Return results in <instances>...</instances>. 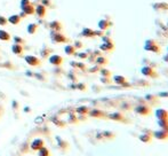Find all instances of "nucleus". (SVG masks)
Wrapping results in <instances>:
<instances>
[{
	"instance_id": "obj_20",
	"label": "nucleus",
	"mask_w": 168,
	"mask_h": 156,
	"mask_svg": "<svg viewBox=\"0 0 168 156\" xmlns=\"http://www.w3.org/2000/svg\"><path fill=\"white\" fill-rule=\"evenodd\" d=\"M89 116L91 117H95V118H104L106 116L105 113L102 111V110H99V109H91L89 110Z\"/></svg>"
},
{
	"instance_id": "obj_36",
	"label": "nucleus",
	"mask_w": 168,
	"mask_h": 156,
	"mask_svg": "<svg viewBox=\"0 0 168 156\" xmlns=\"http://www.w3.org/2000/svg\"><path fill=\"white\" fill-rule=\"evenodd\" d=\"M99 69H101V67L96 64L95 67H93V68H91V69L88 70V71H89V73H97V71H99Z\"/></svg>"
},
{
	"instance_id": "obj_2",
	"label": "nucleus",
	"mask_w": 168,
	"mask_h": 156,
	"mask_svg": "<svg viewBox=\"0 0 168 156\" xmlns=\"http://www.w3.org/2000/svg\"><path fill=\"white\" fill-rule=\"evenodd\" d=\"M144 51L152 52L154 54H160L161 48L159 46V44L154 39H146L145 43H144Z\"/></svg>"
},
{
	"instance_id": "obj_17",
	"label": "nucleus",
	"mask_w": 168,
	"mask_h": 156,
	"mask_svg": "<svg viewBox=\"0 0 168 156\" xmlns=\"http://www.w3.org/2000/svg\"><path fill=\"white\" fill-rule=\"evenodd\" d=\"M154 115L158 120H168V111L164 108H158Z\"/></svg>"
},
{
	"instance_id": "obj_27",
	"label": "nucleus",
	"mask_w": 168,
	"mask_h": 156,
	"mask_svg": "<svg viewBox=\"0 0 168 156\" xmlns=\"http://www.w3.org/2000/svg\"><path fill=\"white\" fill-rule=\"evenodd\" d=\"M38 156H51V150L47 148V147H42V148H40L39 150H38Z\"/></svg>"
},
{
	"instance_id": "obj_33",
	"label": "nucleus",
	"mask_w": 168,
	"mask_h": 156,
	"mask_svg": "<svg viewBox=\"0 0 168 156\" xmlns=\"http://www.w3.org/2000/svg\"><path fill=\"white\" fill-rule=\"evenodd\" d=\"M13 39H14V41L16 44H21V45H24V44L26 43L25 39H23V38H21V37H18V36H15Z\"/></svg>"
},
{
	"instance_id": "obj_26",
	"label": "nucleus",
	"mask_w": 168,
	"mask_h": 156,
	"mask_svg": "<svg viewBox=\"0 0 168 156\" xmlns=\"http://www.w3.org/2000/svg\"><path fill=\"white\" fill-rule=\"evenodd\" d=\"M95 62H96V64L97 65H99V67H102V65H106L108 63H109V60L106 58H104V56H97L96 58V60H95Z\"/></svg>"
},
{
	"instance_id": "obj_16",
	"label": "nucleus",
	"mask_w": 168,
	"mask_h": 156,
	"mask_svg": "<svg viewBox=\"0 0 168 156\" xmlns=\"http://www.w3.org/2000/svg\"><path fill=\"white\" fill-rule=\"evenodd\" d=\"M21 9H22V13H24L26 16L36 14V6H34L33 4H30V5H26V6H23V7H21Z\"/></svg>"
},
{
	"instance_id": "obj_40",
	"label": "nucleus",
	"mask_w": 168,
	"mask_h": 156,
	"mask_svg": "<svg viewBox=\"0 0 168 156\" xmlns=\"http://www.w3.org/2000/svg\"><path fill=\"white\" fill-rule=\"evenodd\" d=\"M76 55H78L80 59H87L88 58V53H79V54L76 53Z\"/></svg>"
},
{
	"instance_id": "obj_13",
	"label": "nucleus",
	"mask_w": 168,
	"mask_h": 156,
	"mask_svg": "<svg viewBox=\"0 0 168 156\" xmlns=\"http://www.w3.org/2000/svg\"><path fill=\"white\" fill-rule=\"evenodd\" d=\"M152 8L156 12H168V2H153L152 4Z\"/></svg>"
},
{
	"instance_id": "obj_8",
	"label": "nucleus",
	"mask_w": 168,
	"mask_h": 156,
	"mask_svg": "<svg viewBox=\"0 0 168 156\" xmlns=\"http://www.w3.org/2000/svg\"><path fill=\"white\" fill-rule=\"evenodd\" d=\"M113 82L117 84V85H120V86H124V87L130 86V84L128 83L127 78L125 76H122V75H116V76H113Z\"/></svg>"
},
{
	"instance_id": "obj_38",
	"label": "nucleus",
	"mask_w": 168,
	"mask_h": 156,
	"mask_svg": "<svg viewBox=\"0 0 168 156\" xmlns=\"http://www.w3.org/2000/svg\"><path fill=\"white\" fill-rule=\"evenodd\" d=\"M30 4H32L30 0H21L20 6H21V7H23V6H26V5H30Z\"/></svg>"
},
{
	"instance_id": "obj_32",
	"label": "nucleus",
	"mask_w": 168,
	"mask_h": 156,
	"mask_svg": "<svg viewBox=\"0 0 168 156\" xmlns=\"http://www.w3.org/2000/svg\"><path fill=\"white\" fill-rule=\"evenodd\" d=\"M99 73L102 77H111V71L108 69H104V68H101L99 69Z\"/></svg>"
},
{
	"instance_id": "obj_4",
	"label": "nucleus",
	"mask_w": 168,
	"mask_h": 156,
	"mask_svg": "<svg viewBox=\"0 0 168 156\" xmlns=\"http://www.w3.org/2000/svg\"><path fill=\"white\" fill-rule=\"evenodd\" d=\"M24 60H25L26 63L29 65H31V67H40V65L42 64L41 60L38 58V56H36V55H25V56H24Z\"/></svg>"
},
{
	"instance_id": "obj_5",
	"label": "nucleus",
	"mask_w": 168,
	"mask_h": 156,
	"mask_svg": "<svg viewBox=\"0 0 168 156\" xmlns=\"http://www.w3.org/2000/svg\"><path fill=\"white\" fill-rule=\"evenodd\" d=\"M135 113L141 115V116H149L151 114V108L146 105H139L135 107Z\"/></svg>"
},
{
	"instance_id": "obj_14",
	"label": "nucleus",
	"mask_w": 168,
	"mask_h": 156,
	"mask_svg": "<svg viewBox=\"0 0 168 156\" xmlns=\"http://www.w3.org/2000/svg\"><path fill=\"white\" fill-rule=\"evenodd\" d=\"M11 52H13L15 55L21 56V55H23V53H24V45L14 43L13 45H11Z\"/></svg>"
},
{
	"instance_id": "obj_35",
	"label": "nucleus",
	"mask_w": 168,
	"mask_h": 156,
	"mask_svg": "<svg viewBox=\"0 0 168 156\" xmlns=\"http://www.w3.org/2000/svg\"><path fill=\"white\" fill-rule=\"evenodd\" d=\"M41 4L46 7H54V5L51 2V0H41Z\"/></svg>"
},
{
	"instance_id": "obj_37",
	"label": "nucleus",
	"mask_w": 168,
	"mask_h": 156,
	"mask_svg": "<svg viewBox=\"0 0 168 156\" xmlns=\"http://www.w3.org/2000/svg\"><path fill=\"white\" fill-rule=\"evenodd\" d=\"M101 82L103 84H110L111 83V79H110V77H101Z\"/></svg>"
},
{
	"instance_id": "obj_1",
	"label": "nucleus",
	"mask_w": 168,
	"mask_h": 156,
	"mask_svg": "<svg viewBox=\"0 0 168 156\" xmlns=\"http://www.w3.org/2000/svg\"><path fill=\"white\" fill-rule=\"evenodd\" d=\"M51 39L54 44H57V45H61V44H68L70 43V38L66 37L64 33L61 31H51Z\"/></svg>"
},
{
	"instance_id": "obj_29",
	"label": "nucleus",
	"mask_w": 168,
	"mask_h": 156,
	"mask_svg": "<svg viewBox=\"0 0 168 156\" xmlns=\"http://www.w3.org/2000/svg\"><path fill=\"white\" fill-rule=\"evenodd\" d=\"M158 125L160 129L168 130V120H158Z\"/></svg>"
},
{
	"instance_id": "obj_21",
	"label": "nucleus",
	"mask_w": 168,
	"mask_h": 156,
	"mask_svg": "<svg viewBox=\"0 0 168 156\" xmlns=\"http://www.w3.org/2000/svg\"><path fill=\"white\" fill-rule=\"evenodd\" d=\"M7 20H8V23H11V26H18V24L21 23V21H22V17L18 14H14V15H11Z\"/></svg>"
},
{
	"instance_id": "obj_6",
	"label": "nucleus",
	"mask_w": 168,
	"mask_h": 156,
	"mask_svg": "<svg viewBox=\"0 0 168 156\" xmlns=\"http://www.w3.org/2000/svg\"><path fill=\"white\" fill-rule=\"evenodd\" d=\"M152 137H153V132L150 130H144L143 133L139 137V141L144 142V144H150L151 140H152Z\"/></svg>"
},
{
	"instance_id": "obj_43",
	"label": "nucleus",
	"mask_w": 168,
	"mask_h": 156,
	"mask_svg": "<svg viewBox=\"0 0 168 156\" xmlns=\"http://www.w3.org/2000/svg\"><path fill=\"white\" fill-rule=\"evenodd\" d=\"M167 53H168V47H167Z\"/></svg>"
},
{
	"instance_id": "obj_3",
	"label": "nucleus",
	"mask_w": 168,
	"mask_h": 156,
	"mask_svg": "<svg viewBox=\"0 0 168 156\" xmlns=\"http://www.w3.org/2000/svg\"><path fill=\"white\" fill-rule=\"evenodd\" d=\"M141 73L143 76L149 77V78H158V73L154 68L150 67V65H144L141 68Z\"/></svg>"
},
{
	"instance_id": "obj_22",
	"label": "nucleus",
	"mask_w": 168,
	"mask_h": 156,
	"mask_svg": "<svg viewBox=\"0 0 168 156\" xmlns=\"http://www.w3.org/2000/svg\"><path fill=\"white\" fill-rule=\"evenodd\" d=\"M81 36L85 38H94L95 36V30L91 29V28H84L81 31Z\"/></svg>"
},
{
	"instance_id": "obj_10",
	"label": "nucleus",
	"mask_w": 168,
	"mask_h": 156,
	"mask_svg": "<svg viewBox=\"0 0 168 156\" xmlns=\"http://www.w3.org/2000/svg\"><path fill=\"white\" fill-rule=\"evenodd\" d=\"M45 146V141L42 139H34L32 142H31V145H30V148L31 150L33 152H38L40 148H42Z\"/></svg>"
},
{
	"instance_id": "obj_42",
	"label": "nucleus",
	"mask_w": 168,
	"mask_h": 156,
	"mask_svg": "<svg viewBox=\"0 0 168 156\" xmlns=\"http://www.w3.org/2000/svg\"><path fill=\"white\" fill-rule=\"evenodd\" d=\"M162 59H164L165 62H167V63H168V53H167V54H165L164 56H162Z\"/></svg>"
},
{
	"instance_id": "obj_11",
	"label": "nucleus",
	"mask_w": 168,
	"mask_h": 156,
	"mask_svg": "<svg viewBox=\"0 0 168 156\" xmlns=\"http://www.w3.org/2000/svg\"><path fill=\"white\" fill-rule=\"evenodd\" d=\"M36 14L39 18H44L47 15V7L42 4H38L36 6Z\"/></svg>"
},
{
	"instance_id": "obj_19",
	"label": "nucleus",
	"mask_w": 168,
	"mask_h": 156,
	"mask_svg": "<svg viewBox=\"0 0 168 156\" xmlns=\"http://www.w3.org/2000/svg\"><path fill=\"white\" fill-rule=\"evenodd\" d=\"M99 50L104 52H112L114 50V44L113 41H105L99 46Z\"/></svg>"
},
{
	"instance_id": "obj_7",
	"label": "nucleus",
	"mask_w": 168,
	"mask_h": 156,
	"mask_svg": "<svg viewBox=\"0 0 168 156\" xmlns=\"http://www.w3.org/2000/svg\"><path fill=\"white\" fill-rule=\"evenodd\" d=\"M48 61H49L51 64L56 65V67H60V65L63 64L64 59H63V56H61V55H59V54H53L48 58Z\"/></svg>"
},
{
	"instance_id": "obj_28",
	"label": "nucleus",
	"mask_w": 168,
	"mask_h": 156,
	"mask_svg": "<svg viewBox=\"0 0 168 156\" xmlns=\"http://www.w3.org/2000/svg\"><path fill=\"white\" fill-rule=\"evenodd\" d=\"M77 113L79 115H87L89 113V108L86 107V106H81V107H78L77 108Z\"/></svg>"
},
{
	"instance_id": "obj_12",
	"label": "nucleus",
	"mask_w": 168,
	"mask_h": 156,
	"mask_svg": "<svg viewBox=\"0 0 168 156\" xmlns=\"http://www.w3.org/2000/svg\"><path fill=\"white\" fill-rule=\"evenodd\" d=\"M153 137L156 139H158V140H166V139H168V130L160 129L158 131H154Z\"/></svg>"
},
{
	"instance_id": "obj_23",
	"label": "nucleus",
	"mask_w": 168,
	"mask_h": 156,
	"mask_svg": "<svg viewBox=\"0 0 168 156\" xmlns=\"http://www.w3.org/2000/svg\"><path fill=\"white\" fill-rule=\"evenodd\" d=\"M11 39V33L6 31V30H2L0 29V40L1 41H9Z\"/></svg>"
},
{
	"instance_id": "obj_15",
	"label": "nucleus",
	"mask_w": 168,
	"mask_h": 156,
	"mask_svg": "<svg viewBox=\"0 0 168 156\" xmlns=\"http://www.w3.org/2000/svg\"><path fill=\"white\" fill-rule=\"evenodd\" d=\"M49 28L51 29V31H59V32H61V31H63V23L61 21H51V23H49Z\"/></svg>"
},
{
	"instance_id": "obj_9",
	"label": "nucleus",
	"mask_w": 168,
	"mask_h": 156,
	"mask_svg": "<svg viewBox=\"0 0 168 156\" xmlns=\"http://www.w3.org/2000/svg\"><path fill=\"white\" fill-rule=\"evenodd\" d=\"M97 26H99V30H102V31H106V30L111 28L112 26V22L110 21L109 18H102V20H99V23H97Z\"/></svg>"
},
{
	"instance_id": "obj_25",
	"label": "nucleus",
	"mask_w": 168,
	"mask_h": 156,
	"mask_svg": "<svg viewBox=\"0 0 168 156\" xmlns=\"http://www.w3.org/2000/svg\"><path fill=\"white\" fill-rule=\"evenodd\" d=\"M38 28H39V26L37 23H30L28 28H26V31H28L29 35H34L38 31Z\"/></svg>"
},
{
	"instance_id": "obj_34",
	"label": "nucleus",
	"mask_w": 168,
	"mask_h": 156,
	"mask_svg": "<svg viewBox=\"0 0 168 156\" xmlns=\"http://www.w3.org/2000/svg\"><path fill=\"white\" fill-rule=\"evenodd\" d=\"M7 24H8L7 17H5V16H0V26H6Z\"/></svg>"
},
{
	"instance_id": "obj_24",
	"label": "nucleus",
	"mask_w": 168,
	"mask_h": 156,
	"mask_svg": "<svg viewBox=\"0 0 168 156\" xmlns=\"http://www.w3.org/2000/svg\"><path fill=\"white\" fill-rule=\"evenodd\" d=\"M64 52H65L66 55H76V53H77V50H76V47H74L73 45H71V44H68L65 47H64Z\"/></svg>"
},
{
	"instance_id": "obj_18",
	"label": "nucleus",
	"mask_w": 168,
	"mask_h": 156,
	"mask_svg": "<svg viewBox=\"0 0 168 156\" xmlns=\"http://www.w3.org/2000/svg\"><path fill=\"white\" fill-rule=\"evenodd\" d=\"M108 118L112 121H116V122H125L126 121V117L122 115L121 113H112L108 115Z\"/></svg>"
},
{
	"instance_id": "obj_39",
	"label": "nucleus",
	"mask_w": 168,
	"mask_h": 156,
	"mask_svg": "<svg viewBox=\"0 0 168 156\" xmlns=\"http://www.w3.org/2000/svg\"><path fill=\"white\" fill-rule=\"evenodd\" d=\"M73 46L76 47V50H79V48H82V46H84V45H82V43H81V41H76Z\"/></svg>"
},
{
	"instance_id": "obj_41",
	"label": "nucleus",
	"mask_w": 168,
	"mask_h": 156,
	"mask_svg": "<svg viewBox=\"0 0 168 156\" xmlns=\"http://www.w3.org/2000/svg\"><path fill=\"white\" fill-rule=\"evenodd\" d=\"M77 87L80 90V91H85V90H86V85H85V84H78Z\"/></svg>"
},
{
	"instance_id": "obj_30",
	"label": "nucleus",
	"mask_w": 168,
	"mask_h": 156,
	"mask_svg": "<svg viewBox=\"0 0 168 156\" xmlns=\"http://www.w3.org/2000/svg\"><path fill=\"white\" fill-rule=\"evenodd\" d=\"M51 50L48 47H45L44 50H41L40 54H41V56H42V59H47V56H49V54H51Z\"/></svg>"
},
{
	"instance_id": "obj_31",
	"label": "nucleus",
	"mask_w": 168,
	"mask_h": 156,
	"mask_svg": "<svg viewBox=\"0 0 168 156\" xmlns=\"http://www.w3.org/2000/svg\"><path fill=\"white\" fill-rule=\"evenodd\" d=\"M102 135L106 139H113L114 137H116V135H114L113 132H110V131H104V132H102Z\"/></svg>"
}]
</instances>
